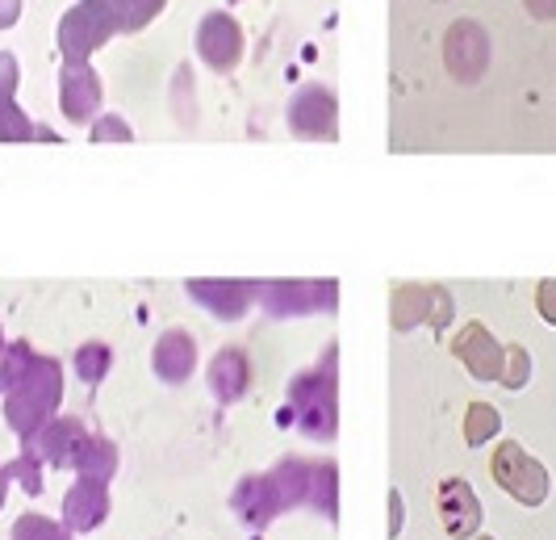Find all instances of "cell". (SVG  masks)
I'll return each instance as SVG.
<instances>
[{"label":"cell","instance_id":"6da1fadb","mask_svg":"<svg viewBox=\"0 0 556 540\" xmlns=\"http://www.w3.org/2000/svg\"><path fill=\"white\" fill-rule=\"evenodd\" d=\"M59 394H63V369H59V361L51 356H34V365L26 369V377L4 394V419L9 427L29 440V436H38L42 427L51 424V415H55L59 406Z\"/></svg>","mask_w":556,"mask_h":540},{"label":"cell","instance_id":"7a4b0ae2","mask_svg":"<svg viewBox=\"0 0 556 540\" xmlns=\"http://www.w3.org/2000/svg\"><path fill=\"white\" fill-rule=\"evenodd\" d=\"M122 29V17L113 0H80L63 22H59V51L67 63H84L97 47H105Z\"/></svg>","mask_w":556,"mask_h":540},{"label":"cell","instance_id":"3957f363","mask_svg":"<svg viewBox=\"0 0 556 540\" xmlns=\"http://www.w3.org/2000/svg\"><path fill=\"white\" fill-rule=\"evenodd\" d=\"M444 67L452 72V80L460 85H477L490 67V34L485 26H477L469 17L452 22L444 34Z\"/></svg>","mask_w":556,"mask_h":540},{"label":"cell","instance_id":"277c9868","mask_svg":"<svg viewBox=\"0 0 556 540\" xmlns=\"http://www.w3.org/2000/svg\"><path fill=\"white\" fill-rule=\"evenodd\" d=\"M494 482L502 490H510L519 503H544V494H548V474H544V465L540 461H531L519 444H510V440H502V449L494 453Z\"/></svg>","mask_w":556,"mask_h":540},{"label":"cell","instance_id":"5b68a950","mask_svg":"<svg viewBox=\"0 0 556 540\" xmlns=\"http://www.w3.org/2000/svg\"><path fill=\"white\" fill-rule=\"evenodd\" d=\"M293 406H298V424L309 436H331L334 431V381L327 369H314L293 381Z\"/></svg>","mask_w":556,"mask_h":540},{"label":"cell","instance_id":"8992f818","mask_svg":"<svg viewBox=\"0 0 556 540\" xmlns=\"http://www.w3.org/2000/svg\"><path fill=\"white\" fill-rule=\"evenodd\" d=\"M197 55L205 59L210 67H235L239 55H243V29L235 17H226V13H210L201 26H197Z\"/></svg>","mask_w":556,"mask_h":540},{"label":"cell","instance_id":"52a82bcc","mask_svg":"<svg viewBox=\"0 0 556 540\" xmlns=\"http://www.w3.org/2000/svg\"><path fill=\"white\" fill-rule=\"evenodd\" d=\"M59 101L67 122H92V114L101 110V80L88 63H67L59 76Z\"/></svg>","mask_w":556,"mask_h":540},{"label":"cell","instance_id":"ba28073f","mask_svg":"<svg viewBox=\"0 0 556 540\" xmlns=\"http://www.w3.org/2000/svg\"><path fill=\"white\" fill-rule=\"evenodd\" d=\"M289 126L293 135H306V139H331L334 135V97L323 85H309L293 97L289 105Z\"/></svg>","mask_w":556,"mask_h":540},{"label":"cell","instance_id":"9c48e42d","mask_svg":"<svg viewBox=\"0 0 556 540\" xmlns=\"http://www.w3.org/2000/svg\"><path fill=\"white\" fill-rule=\"evenodd\" d=\"M84 444H88V436H84L80 419H51L38 436L26 440L29 453H38L42 461H51V465H76Z\"/></svg>","mask_w":556,"mask_h":540},{"label":"cell","instance_id":"30bf717a","mask_svg":"<svg viewBox=\"0 0 556 540\" xmlns=\"http://www.w3.org/2000/svg\"><path fill=\"white\" fill-rule=\"evenodd\" d=\"M456 356L473 369V377H481V381H494V377H502V348L498 340H490V331L481 327V323H469L460 336H456Z\"/></svg>","mask_w":556,"mask_h":540},{"label":"cell","instance_id":"8fae6325","mask_svg":"<svg viewBox=\"0 0 556 540\" xmlns=\"http://www.w3.org/2000/svg\"><path fill=\"white\" fill-rule=\"evenodd\" d=\"M110 512V499H105V486L101 482H80L67 490V499H63V519H67V528L72 532H88V528H97L101 519Z\"/></svg>","mask_w":556,"mask_h":540},{"label":"cell","instance_id":"7c38bea8","mask_svg":"<svg viewBox=\"0 0 556 540\" xmlns=\"http://www.w3.org/2000/svg\"><path fill=\"white\" fill-rule=\"evenodd\" d=\"M235 507H239V515H243L248 524H268V519L285 507L277 474H268V478H248V482L239 486V494H235Z\"/></svg>","mask_w":556,"mask_h":540},{"label":"cell","instance_id":"4fadbf2b","mask_svg":"<svg viewBox=\"0 0 556 540\" xmlns=\"http://www.w3.org/2000/svg\"><path fill=\"white\" fill-rule=\"evenodd\" d=\"M444 524L456 540H465L477 532V524H481V503H477V494L465 482L444 486Z\"/></svg>","mask_w":556,"mask_h":540},{"label":"cell","instance_id":"5bb4252c","mask_svg":"<svg viewBox=\"0 0 556 540\" xmlns=\"http://www.w3.org/2000/svg\"><path fill=\"white\" fill-rule=\"evenodd\" d=\"M264 298H268V311L302 314V311H327L334 289L331 285H273Z\"/></svg>","mask_w":556,"mask_h":540},{"label":"cell","instance_id":"9a60e30c","mask_svg":"<svg viewBox=\"0 0 556 540\" xmlns=\"http://www.w3.org/2000/svg\"><path fill=\"white\" fill-rule=\"evenodd\" d=\"M197 365V348L189 340V331H167L164 340L155 343V373L164 381H185Z\"/></svg>","mask_w":556,"mask_h":540},{"label":"cell","instance_id":"2e32d148","mask_svg":"<svg viewBox=\"0 0 556 540\" xmlns=\"http://www.w3.org/2000/svg\"><path fill=\"white\" fill-rule=\"evenodd\" d=\"M210 386L223 402H235L243 390H248V356L235 352V348H223L210 365Z\"/></svg>","mask_w":556,"mask_h":540},{"label":"cell","instance_id":"e0dca14e","mask_svg":"<svg viewBox=\"0 0 556 540\" xmlns=\"http://www.w3.org/2000/svg\"><path fill=\"white\" fill-rule=\"evenodd\" d=\"M189 293L201 298L210 311L218 314V318H239V314L248 311V285H235V281H193L189 285Z\"/></svg>","mask_w":556,"mask_h":540},{"label":"cell","instance_id":"ac0fdd59","mask_svg":"<svg viewBox=\"0 0 556 540\" xmlns=\"http://www.w3.org/2000/svg\"><path fill=\"white\" fill-rule=\"evenodd\" d=\"M55 142L51 126H34L13 101H0V142Z\"/></svg>","mask_w":556,"mask_h":540},{"label":"cell","instance_id":"d6986e66","mask_svg":"<svg viewBox=\"0 0 556 540\" xmlns=\"http://www.w3.org/2000/svg\"><path fill=\"white\" fill-rule=\"evenodd\" d=\"M113 465H117V453H113V444L110 440H88L80 449V456H76V474L80 478H88V482H110L113 478Z\"/></svg>","mask_w":556,"mask_h":540},{"label":"cell","instance_id":"ffe728a7","mask_svg":"<svg viewBox=\"0 0 556 540\" xmlns=\"http://www.w3.org/2000/svg\"><path fill=\"white\" fill-rule=\"evenodd\" d=\"M427 318H431V289H418V285L393 289V327H415Z\"/></svg>","mask_w":556,"mask_h":540},{"label":"cell","instance_id":"44dd1931","mask_svg":"<svg viewBox=\"0 0 556 540\" xmlns=\"http://www.w3.org/2000/svg\"><path fill=\"white\" fill-rule=\"evenodd\" d=\"M34 365V352H29V343H9L4 352H0V394H9L26 369Z\"/></svg>","mask_w":556,"mask_h":540},{"label":"cell","instance_id":"7402d4cb","mask_svg":"<svg viewBox=\"0 0 556 540\" xmlns=\"http://www.w3.org/2000/svg\"><path fill=\"white\" fill-rule=\"evenodd\" d=\"M110 369V348L105 343H84L80 352H76V373H80V381H101Z\"/></svg>","mask_w":556,"mask_h":540},{"label":"cell","instance_id":"603a6c76","mask_svg":"<svg viewBox=\"0 0 556 540\" xmlns=\"http://www.w3.org/2000/svg\"><path fill=\"white\" fill-rule=\"evenodd\" d=\"M4 469H9V478H17V482L26 486L29 494H42V456L38 453L22 449V456H17V461H9Z\"/></svg>","mask_w":556,"mask_h":540},{"label":"cell","instance_id":"cb8c5ba5","mask_svg":"<svg viewBox=\"0 0 556 540\" xmlns=\"http://www.w3.org/2000/svg\"><path fill=\"white\" fill-rule=\"evenodd\" d=\"M13 540H72L67 528H59L55 519H42V515H22L17 528H13Z\"/></svg>","mask_w":556,"mask_h":540},{"label":"cell","instance_id":"d4e9b609","mask_svg":"<svg viewBox=\"0 0 556 540\" xmlns=\"http://www.w3.org/2000/svg\"><path fill=\"white\" fill-rule=\"evenodd\" d=\"M113 9L122 17V29H142L164 9V0H113Z\"/></svg>","mask_w":556,"mask_h":540},{"label":"cell","instance_id":"484cf974","mask_svg":"<svg viewBox=\"0 0 556 540\" xmlns=\"http://www.w3.org/2000/svg\"><path fill=\"white\" fill-rule=\"evenodd\" d=\"M494 431H498V415H494V406H485V402L469 406V419H465V436H469V444L490 440Z\"/></svg>","mask_w":556,"mask_h":540},{"label":"cell","instance_id":"4316f807","mask_svg":"<svg viewBox=\"0 0 556 540\" xmlns=\"http://www.w3.org/2000/svg\"><path fill=\"white\" fill-rule=\"evenodd\" d=\"M92 139L97 142H126V139H135V135H130V126H126L122 117H101V122L92 126Z\"/></svg>","mask_w":556,"mask_h":540},{"label":"cell","instance_id":"83f0119b","mask_svg":"<svg viewBox=\"0 0 556 540\" xmlns=\"http://www.w3.org/2000/svg\"><path fill=\"white\" fill-rule=\"evenodd\" d=\"M13 92H17V59L0 51V101H13Z\"/></svg>","mask_w":556,"mask_h":540},{"label":"cell","instance_id":"f1b7e54d","mask_svg":"<svg viewBox=\"0 0 556 540\" xmlns=\"http://www.w3.org/2000/svg\"><path fill=\"white\" fill-rule=\"evenodd\" d=\"M502 381H506V386H515V390H519V386L528 381V352L510 348V369L502 373Z\"/></svg>","mask_w":556,"mask_h":540},{"label":"cell","instance_id":"f546056e","mask_svg":"<svg viewBox=\"0 0 556 540\" xmlns=\"http://www.w3.org/2000/svg\"><path fill=\"white\" fill-rule=\"evenodd\" d=\"M447 318H452V302H447L444 289H431V327H447Z\"/></svg>","mask_w":556,"mask_h":540},{"label":"cell","instance_id":"4dcf8cb0","mask_svg":"<svg viewBox=\"0 0 556 540\" xmlns=\"http://www.w3.org/2000/svg\"><path fill=\"white\" fill-rule=\"evenodd\" d=\"M540 314L556 323V281H544L540 285Z\"/></svg>","mask_w":556,"mask_h":540},{"label":"cell","instance_id":"1f68e13d","mask_svg":"<svg viewBox=\"0 0 556 540\" xmlns=\"http://www.w3.org/2000/svg\"><path fill=\"white\" fill-rule=\"evenodd\" d=\"M528 4V13L535 22H553L556 17V0H523Z\"/></svg>","mask_w":556,"mask_h":540},{"label":"cell","instance_id":"d6a6232c","mask_svg":"<svg viewBox=\"0 0 556 540\" xmlns=\"http://www.w3.org/2000/svg\"><path fill=\"white\" fill-rule=\"evenodd\" d=\"M22 17V0H0V29H9Z\"/></svg>","mask_w":556,"mask_h":540},{"label":"cell","instance_id":"836d02e7","mask_svg":"<svg viewBox=\"0 0 556 540\" xmlns=\"http://www.w3.org/2000/svg\"><path fill=\"white\" fill-rule=\"evenodd\" d=\"M4 490H9V469H0V503H4Z\"/></svg>","mask_w":556,"mask_h":540},{"label":"cell","instance_id":"e575fe53","mask_svg":"<svg viewBox=\"0 0 556 540\" xmlns=\"http://www.w3.org/2000/svg\"><path fill=\"white\" fill-rule=\"evenodd\" d=\"M0 352H4V340H0Z\"/></svg>","mask_w":556,"mask_h":540}]
</instances>
